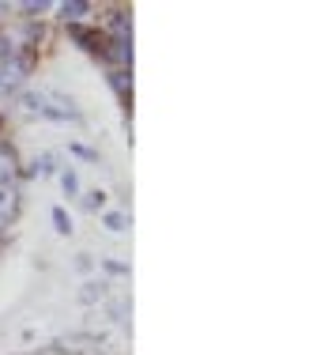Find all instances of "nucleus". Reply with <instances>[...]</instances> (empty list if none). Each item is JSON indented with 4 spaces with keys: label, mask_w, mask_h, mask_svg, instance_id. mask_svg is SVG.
<instances>
[{
    "label": "nucleus",
    "mask_w": 324,
    "mask_h": 355,
    "mask_svg": "<svg viewBox=\"0 0 324 355\" xmlns=\"http://www.w3.org/2000/svg\"><path fill=\"white\" fill-rule=\"evenodd\" d=\"M23 76H27V64L12 57V61H4V69H0V87H19Z\"/></svg>",
    "instance_id": "obj_1"
},
{
    "label": "nucleus",
    "mask_w": 324,
    "mask_h": 355,
    "mask_svg": "<svg viewBox=\"0 0 324 355\" xmlns=\"http://www.w3.org/2000/svg\"><path fill=\"white\" fill-rule=\"evenodd\" d=\"M83 344H91V348H98V336H64V340L61 344H57V348H61V352H83Z\"/></svg>",
    "instance_id": "obj_2"
},
{
    "label": "nucleus",
    "mask_w": 324,
    "mask_h": 355,
    "mask_svg": "<svg viewBox=\"0 0 324 355\" xmlns=\"http://www.w3.org/2000/svg\"><path fill=\"white\" fill-rule=\"evenodd\" d=\"M12 163H15V155H12V148H8L4 140H0V185L12 178Z\"/></svg>",
    "instance_id": "obj_3"
},
{
    "label": "nucleus",
    "mask_w": 324,
    "mask_h": 355,
    "mask_svg": "<svg viewBox=\"0 0 324 355\" xmlns=\"http://www.w3.org/2000/svg\"><path fill=\"white\" fill-rule=\"evenodd\" d=\"M61 12H64V19H80V15H87V0H64Z\"/></svg>",
    "instance_id": "obj_4"
},
{
    "label": "nucleus",
    "mask_w": 324,
    "mask_h": 355,
    "mask_svg": "<svg viewBox=\"0 0 324 355\" xmlns=\"http://www.w3.org/2000/svg\"><path fill=\"white\" fill-rule=\"evenodd\" d=\"M23 106L34 114H46V95H23Z\"/></svg>",
    "instance_id": "obj_5"
},
{
    "label": "nucleus",
    "mask_w": 324,
    "mask_h": 355,
    "mask_svg": "<svg viewBox=\"0 0 324 355\" xmlns=\"http://www.w3.org/2000/svg\"><path fill=\"white\" fill-rule=\"evenodd\" d=\"M53 223H57V231H61V234H68V231H72V219H68V212H64V208H53Z\"/></svg>",
    "instance_id": "obj_6"
},
{
    "label": "nucleus",
    "mask_w": 324,
    "mask_h": 355,
    "mask_svg": "<svg viewBox=\"0 0 324 355\" xmlns=\"http://www.w3.org/2000/svg\"><path fill=\"white\" fill-rule=\"evenodd\" d=\"M12 57H15V42L0 35V61H12Z\"/></svg>",
    "instance_id": "obj_7"
},
{
    "label": "nucleus",
    "mask_w": 324,
    "mask_h": 355,
    "mask_svg": "<svg viewBox=\"0 0 324 355\" xmlns=\"http://www.w3.org/2000/svg\"><path fill=\"white\" fill-rule=\"evenodd\" d=\"M61 185H64V193H68V197H72V193H75V189H80V178H75L72 171H68V174L61 178Z\"/></svg>",
    "instance_id": "obj_8"
},
{
    "label": "nucleus",
    "mask_w": 324,
    "mask_h": 355,
    "mask_svg": "<svg viewBox=\"0 0 324 355\" xmlns=\"http://www.w3.org/2000/svg\"><path fill=\"white\" fill-rule=\"evenodd\" d=\"M106 227H109V231H125V216L121 212H109L106 216Z\"/></svg>",
    "instance_id": "obj_9"
},
{
    "label": "nucleus",
    "mask_w": 324,
    "mask_h": 355,
    "mask_svg": "<svg viewBox=\"0 0 324 355\" xmlns=\"http://www.w3.org/2000/svg\"><path fill=\"white\" fill-rule=\"evenodd\" d=\"M98 295H102V284H87V287H83V295H80V299H83V302H95Z\"/></svg>",
    "instance_id": "obj_10"
},
{
    "label": "nucleus",
    "mask_w": 324,
    "mask_h": 355,
    "mask_svg": "<svg viewBox=\"0 0 324 355\" xmlns=\"http://www.w3.org/2000/svg\"><path fill=\"white\" fill-rule=\"evenodd\" d=\"M109 83H114L117 91H129V80H125V72H114V76H109Z\"/></svg>",
    "instance_id": "obj_11"
},
{
    "label": "nucleus",
    "mask_w": 324,
    "mask_h": 355,
    "mask_svg": "<svg viewBox=\"0 0 324 355\" xmlns=\"http://www.w3.org/2000/svg\"><path fill=\"white\" fill-rule=\"evenodd\" d=\"M102 200H106V193H102V189H95V193H87V208H98Z\"/></svg>",
    "instance_id": "obj_12"
},
{
    "label": "nucleus",
    "mask_w": 324,
    "mask_h": 355,
    "mask_svg": "<svg viewBox=\"0 0 324 355\" xmlns=\"http://www.w3.org/2000/svg\"><path fill=\"white\" fill-rule=\"evenodd\" d=\"M114 31H117V35H125V31H129V19H125V15H121V12H117V15H114Z\"/></svg>",
    "instance_id": "obj_13"
},
{
    "label": "nucleus",
    "mask_w": 324,
    "mask_h": 355,
    "mask_svg": "<svg viewBox=\"0 0 324 355\" xmlns=\"http://www.w3.org/2000/svg\"><path fill=\"white\" fill-rule=\"evenodd\" d=\"M23 8H27V12H46V0H27V4H23Z\"/></svg>",
    "instance_id": "obj_14"
}]
</instances>
